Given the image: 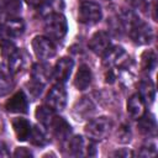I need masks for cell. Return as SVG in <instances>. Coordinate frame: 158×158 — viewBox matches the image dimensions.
<instances>
[{
	"label": "cell",
	"instance_id": "ac0fdd59",
	"mask_svg": "<svg viewBox=\"0 0 158 158\" xmlns=\"http://www.w3.org/2000/svg\"><path fill=\"white\" fill-rule=\"evenodd\" d=\"M15 156L16 157H21V156H31V153L28 152V151H25V148L23 147H21V148H17L16 149V152H15Z\"/></svg>",
	"mask_w": 158,
	"mask_h": 158
},
{
	"label": "cell",
	"instance_id": "7a4b0ae2",
	"mask_svg": "<svg viewBox=\"0 0 158 158\" xmlns=\"http://www.w3.org/2000/svg\"><path fill=\"white\" fill-rule=\"evenodd\" d=\"M44 28H46V32L49 35V37L60 38L67 32V21L62 15L53 14L46 20Z\"/></svg>",
	"mask_w": 158,
	"mask_h": 158
},
{
	"label": "cell",
	"instance_id": "2e32d148",
	"mask_svg": "<svg viewBox=\"0 0 158 158\" xmlns=\"http://www.w3.org/2000/svg\"><path fill=\"white\" fill-rule=\"evenodd\" d=\"M156 54L153 51H147L142 54V67L144 70H152L156 67Z\"/></svg>",
	"mask_w": 158,
	"mask_h": 158
},
{
	"label": "cell",
	"instance_id": "52a82bcc",
	"mask_svg": "<svg viewBox=\"0 0 158 158\" xmlns=\"http://www.w3.org/2000/svg\"><path fill=\"white\" fill-rule=\"evenodd\" d=\"M32 47L36 54L41 58H48L54 54V46L48 38L44 37H36L32 42Z\"/></svg>",
	"mask_w": 158,
	"mask_h": 158
},
{
	"label": "cell",
	"instance_id": "3957f363",
	"mask_svg": "<svg viewBox=\"0 0 158 158\" xmlns=\"http://www.w3.org/2000/svg\"><path fill=\"white\" fill-rule=\"evenodd\" d=\"M110 128H111V122L106 117H100V118L91 121L86 126L85 131L90 137L95 139H102L105 136L109 135Z\"/></svg>",
	"mask_w": 158,
	"mask_h": 158
},
{
	"label": "cell",
	"instance_id": "8fae6325",
	"mask_svg": "<svg viewBox=\"0 0 158 158\" xmlns=\"http://www.w3.org/2000/svg\"><path fill=\"white\" fill-rule=\"evenodd\" d=\"M90 81H91V72H90L89 67L80 65L78 72H77L75 79H74L75 88L78 90H85L90 85Z\"/></svg>",
	"mask_w": 158,
	"mask_h": 158
},
{
	"label": "cell",
	"instance_id": "30bf717a",
	"mask_svg": "<svg viewBox=\"0 0 158 158\" xmlns=\"http://www.w3.org/2000/svg\"><path fill=\"white\" fill-rule=\"evenodd\" d=\"M132 38L135 40V42L143 44L151 41L152 31L149 26H147L146 23H136L132 26Z\"/></svg>",
	"mask_w": 158,
	"mask_h": 158
},
{
	"label": "cell",
	"instance_id": "5bb4252c",
	"mask_svg": "<svg viewBox=\"0 0 158 158\" xmlns=\"http://www.w3.org/2000/svg\"><path fill=\"white\" fill-rule=\"evenodd\" d=\"M139 95L143 100H148L149 102L153 101L154 95H156V90H154V85L151 80H144L139 84Z\"/></svg>",
	"mask_w": 158,
	"mask_h": 158
},
{
	"label": "cell",
	"instance_id": "9a60e30c",
	"mask_svg": "<svg viewBox=\"0 0 158 158\" xmlns=\"http://www.w3.org/2000/svg\"><path fill=\"white\" fill-rule=\"evenodd\" d=\"M52 123L54 127V132L58 137H64L70 132V126L64 120H62L60 117H54Z\"/></svg>",
	"mask_w": 158,
	"mask_h": 158
},
{
	"label": "cell",
	"instance_id": "277c9868",
	"mask_svg": "<svg viewBox=\"0 0 158 158\" xmlns=\"http://www.w3.org/2000/svg\"><path fill=\"white\" fill-rule=\"evenodd\" d=\"M65 90L60 85H56L51 89V91L47 95V105L52 110H62L65 105Z\"/></svg>",
	"mask_w": 158,
	"mask_h": 158
},
{
	"label": "cell",
	"instance_id": "9c48e42d",
	"mask_svg": "<svg viewBox=\"0 0 158 158\" xmlns=\"http://www.w3.org/2000/svg\"><path fill=\"white\" fill-rule=\"evenodd\" d=\"M72 68H73V60L70 58H60L54 67L56 79L62 83L65 81L72 73Z\"/></svg>",
	"mask_w": 158,
	"mask_h": 158
},
{
	"label": "cell",
	"instance_id": "4fadbf2b",
	"mask_svg": "<svg viewBox=\"0 0 158 158\" xmlns=\"http://www.w3.org/2000/svg\"><path fill=\"white\" fill-rule=\"evenodd\" d=\"M138 128L143 135H154L156 130H157V125H156V118L152 115H144L139 117V122H138Z\"/></svg>",
	"mask_w": 158,
	"mask_h": 158
},
{
	"label": "cell",
	"instance_id": "7c38bea8",
	"mask_svg": "<svg viewBox=\"0 0 158 158\" xmlns=\"http://www.w3.org/2000/svg\"><path fill=\"white\" fill-rule=\"evenodd\" d=\"M12 127L19 141H25L28 138L31 133V125L26 118H15L12 121Z\"/></svg>",
	"mask_w": 158,
	"mask_h": 158
},
{
	"label": "cell",
	"instance_id": "6da1fadb",
	"mask_svg": "<svg viewBox=\"0 0 158 158\" xmlns=\"http://www.w3.org/2000/svg\"><path fill=\"white\" fill-rule=\"evenodd\" d=\"M101 9L95 2H83L78 11V20L83 23H96L101 19Z\"/></svg>",
	"mask_w": 158,
	"mask_h": 158
},
{
	"label": "cell",
	"instance_id": "ba28073f",
	"mask_svg": "<svg viewBox=\"0 0 158 158\" xmlns=\"http://www.w3.org/2000/svg\"><path fill=\"white\" fill-rule=\"evenodd\" d=\"M127 112L132 118H139L144 112V100L139 94L132 95L127 100Z\"/></svg>",
	"mask_w": 158,
	"mask_h": 158
},
{
	"label": "cell",
	"instance_id": "8992f818",
	"mask_svg": "<svg viewBox=\"0 0 158 158\" xmlns=\"http://www.w3.org/2000/svg\"><path fill=\"white\" fill-rule=\"evenodd\" d=\"M89 47L96 54L105 53L110 47V37H109V35L106 32H104V31L96 32L91 37V40L89 42Z\"/></svg>",
	"mask_w": 158,
	"mask_h": 158
},
{
	"label": "cell",
	"instance_id": "5b68a950",
	"mask_svg": "<svg viewBox=\"0 0 158 158\" xmlns=\"http://www.w3.org/2000/svg\"><path fill=\"white\" fill-rule=\"evenodd\" d=\"M5 107L10 112H20V114H26L27 112V99L23 94V91H17L14 94L5 104Z\"/></svg>",
	"mask_w": 158,
	"mask_h": 158
},
{
	"label": "cell",
	"instance_id": "e0dca14e",
	"mask_svg": "<svg viewBox=\"0 0 158 158\" xmlns=\"http://www.w3.org/2000/svg\"><path fill=\"white\" fill-rule=\"evenodd\" d=\"M36 116L38 117V120L43 123H49L52 122V109L51 107H38L37 109V112H36Z\"/></svg>",
	"mask_w": 158,
	"mask_h": 158
}]
</instances>
